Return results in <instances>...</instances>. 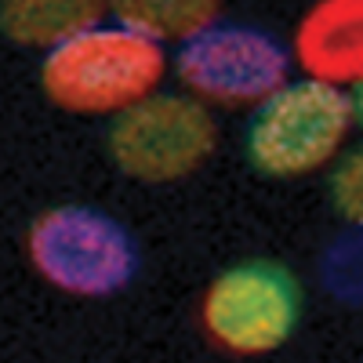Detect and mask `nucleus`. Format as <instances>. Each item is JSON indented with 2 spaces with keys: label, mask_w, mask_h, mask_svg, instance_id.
Listing matches in <instances>:
<instances>
[{
  "label": "nucleus",
  "mask_w": 363,
  "mask_h": 363,
  "mask_svg": "<svg viewBox=\"0 0 363 363\" xmlns=\"http://www.w3.org/2000/svg\"><path fill=\"white\" fill-rule=\"evenodd\" d=\"M323 277L342 301H363V229H352L327 251Z\"/></svg>",
  "instance_id": "10"
},
{
  "label": "nucleus",
  "mask_w": 363,
  "mask_h": 363,
  "mask_svg": "<svg viewBox=\"0 0 363 363\" xmlns=\"http://www.w3.org/2000/svg\"><path fill=\"white\" fill-rule=\"evenodd\" d=\"M330 200L352 229H363V145L338 160L335 174H330Z\"/></svg>",
  "instance_id": "11"
},
{
  "label": "nucleus",
  "mask_w": 363,
  "mask_h": 363,
  "mask_svg": "<svg viewBox=\"0 0 363 363\" xmlns=\"http://www.w3.org/2000/svg\"><path fill=\"white\" fill-rule=\"evenodd\" d=\"M218 145L215 113L186 91H157L113 116L109 157L138 182H178L200 171Z\"/></svg>",
  "instance_id": "5"
},
{
  "label": "nucleus",
  "mask_w": 363,
  "mask_h": 363,
  "mask_svg": "<svg viewBox=\"0 0 363 363\" xmlns=\"http://www.w3.org/2000/svg\"><path fill=\"white\" fill-rule=\"evenodd\" d=\"M298 320L301 287L277 262H240L218 272L200 298L203 335L233 356L284 349Z\"/></svg>",
  "instance_id": "6"
},
{
  "label": "nucleus",
  "mask_w": 363,
  "mask_h": 363,
  "mask_svg": "<svg viewBox=\"0 0 363 363\" xmlns=\"http://www.w3.org/2000/svg\"><path fill=\"white\" fill-rule=\"evenodd\" d=\"M174 73L182 91L207 109H255L291 80V51L265 29L218 18L178 44Z\"/></svg>",
  "instance_id": "4"
},
{
  "label": "nucleus",
  "mask_w": 363,
  "mask_h": 363,
  "mask_svg": "<svg viewBox=\"0 0 363 363\" xmlns=\"http://www.w3.org/2000/svg\"><path fill=\"white\" fill-rule=\"evenodd\" d=\"M291 58L309 80L356 87L363 80V0H313L294 26Z\"/></svg>",
  "instance_id": "7"
},
{
  "label": "nucleus",
  "mask_w": 363,
  "mask_h": 363,
  "mask_svg": "<svg viewBox=\"0 0 363 363\" xmlns=\"http://www.w3.org/2000/svg\"><path fill=\"white\" fill-rule=\"evenodd\" d=\"M349 99H352V116H356V124L363 128V80L352 87V95H349Z\"/></svg>",
  "instance_id": "12"
},
{
  "label": "nucleus",
  "mask_w": 363,
  "mask_h": 363,
  "mask_svg": "<svg viewBox=\"0 0 363 363\" xmlns=\"http://www.w3.org/2000/svg\"><path fill=\"white\" fill-rule=\"evenodd\" d=\"M222 15V0H109V18L160 48L186 44Z\"/></svg>",
  "instance_id": "9"
},
{
  "label": "nucleus",
  "mask_w": 363,
  "mask_h": 363,
  "mask_svg": "<svg viewBox=\"0 0 363 363\" xmlns=\"http://www.w3.org/2000/svg\"><path fill=\"white\" fill-rule=\"evenodd\" d=\"M106 18L109 0H0V33L37 51H51Z\"/></svg>",
  "instance_id": "8"
},
{
  "label": "nucleus",
  "mask_w": 363,
  "mask_h": 363,
  "mask_svg": "<svg viewBox=\"0 0 363 363\" xmlns=\"http://www.w3.org/2000/svg\"><path fill=\"white\" fill-rule=\"evenodd\" d=\"M26 255L37 277L73 298H109L138 272L131 233L99 207L62 203L33 218Z\"/></svg>",
  "instance_id": "2"
},
{
  "label": "nucleus",
  "mask_w": 363,
  "mask_h": 363,
  "mask_svg": "<svg viewBox=\"0 0 363 363\" xmlns=\"http://www.w3.org/2000/svg\"><path fill=\"white\" fill-rule=\"evenodd\" d=\"M167 48L113 18L44 51L40 87L51 106L77 116H120L157 95L167 77Z\"/></svg>",
  "instance_id": "1"
},
{
  "label": "nucleus",
  "mask_w": 363,
  "mask_h": 363,
  "mask_svg": "<svg viewBox=\"0 0 363 363\" xmlns=\"http://www.w3.org/2000/svg\"><path fill=\"white\" fill-rule=\"evenodd\" d=\"M352 124V99L342 87L298 77L255 106L247 157L262 174L301 178L338 160Z\"/></svg>",
  "instance_id": "3"
}]
</instances>
